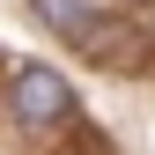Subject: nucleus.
<instances>
[{
    "mask_svg": "<svg viewBox=\"0 0 155 155\" xmlns=\"http://www.w3.org/2000/svg\"><path fill=\"white\" fill-rule=\"evenodd\" d=\"M8 104H15L22 126H59L67 111H74V89H67V74H52V67H22Z\"/></svg>",
    "mask_w": 155,
    "mask_h": 155,
    "instance_id": "f257e3e1",
    "label": "nucleus"
},
{
    "mask_svg": "<svg viewBox=\"0 0 155 155\" xmlns=\"http://www.w3.org/2000/svg\"><path fill=\"white\" fill-rule=\"evenodd\" d=\"M30 8H37V15H45V22H52V30H67V37H74V30H81V22H89V0H30Z\"/></svg>",
    "mask_w": 155,
    "mask_h": 155,
    "instance_id": "f03ea898",
    "label": "nucleus"
}]
</instances>
